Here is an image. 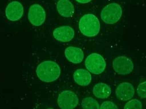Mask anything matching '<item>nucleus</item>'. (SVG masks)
I'll return each instance as SVG.
<instances>
[{
    "label": "nucleus",
    "mask_w": 146,
    "mask_h": 109,
    "mask_svg": "<svg viewBox=\"0 0 146 109\" xmlns=\"http://www.w3.org/2000/svg\"><path fill=\"white\" fill-rule=\"evenodd\" d=\"M36 72L39 79L42 81L52 82L56 81L60 76L61 69L56 62L45 61L37 67Z\"/></svg>",
    "instance_id": "obj_1"
},
{
    "label": "nucleus",
    "mask_w": 146,
    "mask_h": 109,
    "mask_svg": "<svg viewBox=\"0 0 146 109\" xmlns=\"http://www.w3.org/2000/svg\"><path fill=\"white\" fill-rule=\"evenodd\" d=\"M100 22L95 15L88 14L84 15L79 22V29L87 37H94L100 33Z\"/></svg>",
    "instance_id": "obj_2"
},
{
    "label": "nucleus",
    "mask_w": 146,
    "mask_h": 109,
    "mask_svg": "<svg viewBox=\"0 0 146 109\" xmlns=\"http://www.w3.org/2000/svg\"><path fill=\"white\" fill-rule=\"evenodd\" d=\"M122 15V8L117 3H111L105 6L101 11V19L108 25L117 22Z\"/></svg>",
    "instance_id": "obj_3"
},
{
    "label": "nucleus",
    "mask_w": 146,
    "mask_h": 109,
    "mask_svg": "<svg viewBox=\"0 0 146 109\" xmlns=\"http://www.w3.org/2000/svg\"><path fill=\"white\" fill-rule=\"evenodd\" d=\"M85 65L88 71L95 75L102 73L106 65L104 57L98 53H92L89 55L86 59Z\"/></svg>",
    "instance_id": "obj_4"
},
{
    "label": "nucleus",
    "mask_w": 146,
    "mask_h": 109,
    "mask_svg": "<svg viewBox=\"0 0 146 109\" xmlns=\"http://www.w3.org/2000/svg\"><path fill=\"white\" fill-rule=\"evenodd\" d=\"M78 103L79 99L77 95L71 91H63L58 96L57 103L61 108H74L77 106Z\"/></svg>",
    "instance_id": "obj_5"
},
{
    "label": "nucleus",
    "mask_w": 146,
    "mask_h": 109,
    "mask_svg": "<svg viewBox=\"0 0 146 109\" xmlns=\"http://www.w3.org/2000/svg\"><path fill=\"white\" fill-rule=\"evenodd\" d=\"M113 68L116 73L120 75H126L132 72L134 64L131 60L125 56L116 57L112 63Z\"/></svg>",
    "instance_id": "obj_6"
},
{
    "label": "nucleus",
    "mask_w": 146,
    "mask_h": 109,
    "mask_svg": "<svg viewBox=\"0 0 146 109\" xmlns=\"http://www.w3.org/2000/svg\"><path fill=\"white\" fill-rule=\"evenodd\" d=\"M46 12L43 8L39 4L32 5L29 10L28 19L32 25L40 26L45 22Z\"/></svg>",
    "instance_id": "obj_7"
},
{
    "label": "nucleus",
    "mask_w": 146,
    "mask_h": 109,
    "mask_svg": "<svg viewBox=\"0 0 146 109\" xmlns=\"http://www.w3.org/2000/svg\"><path fill=\"white\" fill-rule=\"evenodd\" d=\"M23 14V7L18 1H12L7 7L5 15L7 19L11 21L19 20Z\"/></svg>",
    "instance_id": "obj_8"
},
{
    "label": "nucleus",
    "mask_w": 146,
    "mask_h": 109,
    "mask_svg": "<svg viewBox=\"0 0 146 109\" xmlns=\"http://www.w3.org/2000/svg\"><path fill=\"white\" fill-rule=\"evenodd\" d=\"M115 93L119 99L123 101H127L132 99L135 93V91L130 83L123 82L117 86Z\"/></svg>",
    "instance_id": "obj_9"
},
{
    "label": "nucleus",
    "mask_w": 146,
    "mask_h": 109,
    "mask_svg": "<svg viewBox=\"0 0 146 109\" xmlns=\"http://www.w3.org/2000/svg\"><path fill=\"white\" fill-rule=\"evenodd\" d=\"M54 39L61 42H68L74 37V29L69 26H62L55 29L53 33Z\"/></svg>",
    "instance_id": "obj_10"
},
{
    "label": "nucleus",
    "mask_w": 146,
    "mask_h": 109,
    "mask_svg": "<svg viewBox=\"0 0 146 109\" xmlns=\"http://www.w3.org/2000/svg\"><path fill=\"white\" fill-rule=\"evenodd\" d=\"M64 54L68 61L74 64L81 63L84 57L82 50L76 47H68L66 48Z\"/></svg>",
    "instance_id": "obj_11"
},
{
    "label": "nucleus",
    "mask_w": 146,
    "mask_h": 109,
    "mask_svg": "<svg viewBox=\"0 0 146 109\" xmlns=\"http://www.w3.org/2000/svg\"><path fill=\"white\" fill-rule=\"evenodd\" d=\"M73 78L77 84L82 87L89 85L92 80L90 72L82 68L78 69L74 72Z\"/></svg>",
    "instance_id": "obj_12"
},
{
    "label": "nucleus",
    "mask_w": 146,
    "mask_h": 109,
    "mask_svg": "<svg viewBox=\"0 0 146 109\" xmlns=\"http://www.w3.org/2000/svg\"><path fill=\"white\" fill-rule=\"evenodd\" d=\"M56 7L58 14L65 18L71 17L74 13V7L69 0H59Z\"/></svg>",
    "instance_id": "obj_13"
},
{
    "label": "nucleus",
    "mask_w": 146,
    "mask_h": 109,
    "mask_svg": "<svg viewBox=\"0 0 146 109\" xmlns=\"http://www.w3.org/2000/svg\"><path fill=\"white\" fill-rule=\"evenodd\" d=\"M93 94L97 98L105 99L111 94V88L106 83L102 82L97 83L93 88Z\"/></svg>",
    "instance_id": "obj_14"
},
{
    "label": "nucleus",
    "mask_w": 146,
    "mask_h": 109,
    "mask_svg": "<svg viewBox=\"0 0 146 109\" xmlns=\"http://www.w3.org/2000/svg\"><path fill=\"white\" fill-rule=\"evenodd\" d=\"M81 107L83 108H100L98 102L92 98H86L82 99Z\"/></svg>",
    "instance_id": "obj_15"
},
{
    "label": "nucleus",
    "mask_w": 146,
    "mask_h": 109,
    "mask_svg": "<svg viewBox=\"0 0 146 109\" xmlns=\"http://www.w3.org/2000/svg\"><path fill=\"white\" fill-rule=\"evenodd\" d=\"M143 108L141 102L137 99H133L129 101L124 106V108H138L140 109Z\"/></svg>",
    "instance_id": "obj_16"
},
{
    "label": "nucleus",
    "mask_w": 146,
    "mask_h": 109,
    "mask_svg": "<svg viewBox=\"0 0 146 109\" xmlns=\"http://www.w3.org/2000/svg\"><path fill=\"white\" fill-rule=\"evenodd\" d=\"M137 93L141 98H146V81L140 83L137 88Z\"/></svg>",
    "instance_id": "obj_17"
},
{
    "label": "nucleus",
    "mask_w": 146,
    "mask_h": 109,
    "mask_svg": "<svg viewBox=\"0 0 146 109\" xmlns=\"http://www.w3.org/2000/svg\"><path fill=\"white\" fill-rule=\"evenodd\" d=\"M100 108H118V107L111 101H105L102 103Z\"/></svg>",
    "instance_id": "obj_18"
},
{
    "label": "nucleus",
    "mask_w": 146,
    "mask_h": 109,
    "mask_svg": "<svg viewBox=\"0 0 146 109\" xmlns=\"http://www.w3.org/2000/svg\"><path fill=\"white\" fill-rule=\"evenodd\" d=\"M76 1L81 4H86V3H90V1H92V0H76Z\"/></svg>",
    "instance_id": "obj_19"
}]
</instances>
